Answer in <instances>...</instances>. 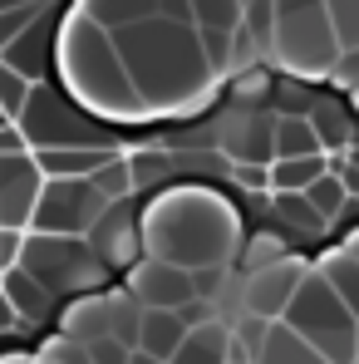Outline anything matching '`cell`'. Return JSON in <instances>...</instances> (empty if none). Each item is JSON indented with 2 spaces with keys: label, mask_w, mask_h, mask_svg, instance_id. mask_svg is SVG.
<instances>
[{
  "label": "cell",
  "mask_w": 359,
  "mask_h": 364,
  "mask_svg": "<svg viewBox=\"0 0 359 364\" xmlns=\"http://www.w3.org/2000/svg\"><path fill=\"white\" fill-rule=\"evenodd\" d=\"M60 64H64V79L74 89V99L94 114H109V119H143L148 104L123 64L119 45L109 35V25H99L94 15H79L69 30H64V45H60Z\"/></svg>",
  "instance_id": "cell-3"
},
{
  "label": "cell",
  "mask_w": 359,
  "mask_h": 364,
  "mask_svg": "<svg viewBox=\"0 0 359 364\" xmlns=\"http://www.w3.org/2000/svg\"><path fill=\"white\" fill-rule=\"evenodd\" d=\"M178 364H227V360H241V345H237V330L232 325H222L217 315H202V320H192L187 325V335H182Z\"/></svg>",
  "instance_id": "cell-13"
},
{
  "label": "cell",
  "mask_w": 359,
  "mask_h": 364,
  "mask_svg": "<svg viewBox=\"0 0 359 364\" xmlns=\"http://www.w3.org/2000/svg\"><path fill=\"white\" fill-rule=\"evenodd\" d=\"M320 271L330 276V286L345 296V305L359 315V256L350 251V246L340 242V246H330L325 251V261H320Z\"/></svg>",
  "instance_id": "cell-19"
},
{
  "label": "cell",
  "mask_w": 359,
  "mask_h": 364,
  "mask_svg": "<svg viewBox=\"0 0 359 364\" xmlns=\"http://www.w3.org/2000/svg\"><path fill=\"white\" fill-rule=\"evenodd\" d=\"M300 276H305V266H300L296 256H276V261H266V266H251V271H246V291H241V310L266 315V320L286 315Z\"/></svg>",
  "instance_id": "cell-12"
},
{
  "label": "cell",
  "mask_w": 359,
  "mask_h": 364,
  "mask_svg": "<svg viewBox=\"0 0 359 364\" xmlns=\"http://www.w3.org/2000/svg\"><path fill=\"white\" fill-rule=\"evenodd\" d=\"M89 178L99 182V192H104L109 202H114V197H133V192H138V182H133V163H128L123 153H114L109 163H99Z\"/></svg>",
  "instance_id": "cell-22"
},
{
  "label": "cell",
  "mask_w": 359,
  "mask_h": 364,
  "mask_svg": "<svg viewBox=\"0 0 359 364\" xmlns=\"http://www.w3.org/2000/svg\"><path fill=\"white\" fill-rule=\"evenodd\" d=\"M286 320L320 350L325 364L330 360L335 364L359 360V315L345 305V296L330 286V276H325L320 266L300 276L296 296H291V305H286Z\"/></svg>",
  "instance_id": "cell-5"
},
{
  "label": "cell",
  "mask_w": 359,
  "mask_h": 364,
  "mask_svg": "<svg viewBox=\"0 0 359 364\" xmlns=\"http://www.w3.org/2000/svg\"><path fill=\"white\" fill-rule=\"evenodd\" d=\"M109 35L119 45L148 114H182V109H197L212 94L217 69L207 60L202 35H197L192 20L148 15V20H128Z\"/></svg>",
  "instance_id": "cell-1"
},
{
  "label": "cell",
  "mask_w": 359,
  "mask_h": 364,
  "mask_svg": "<svg viewBox=\"0 0 359 364\" xmlns=\"http://www.w3.org/2000/svg\"><path fill=\"white\" fill-rule=\"evenodd\" d=\"M0 119H5V114H0Z\"/></svg>",
  "instance_id": "cell-32"
},
{
  "label": "cell",
  "mask_w": 359,
  "mask_h": 364,
  "mask_svg": "<svg viewBox=\"0 0 359 364\" xmlns=\"http://www.w3.org/2000/svg\"><path fill=\"white\" fill-rule=\"evenodd\" d=\"M45 187V168L35 153H0V227H30L35 202Z\"/></svg>",
  "instance_id": "cell-11"
},
{
  "label": "cell",
  "mask_w": 359,
  "mask_h": 364,
  "mask_svg": "<svg viewBox=\"0 0 359 364\" xmlns=\"http://www.w3.org/2000/svg\"><path fill=\"white\" fill-rule=\"evenodd\" d=\"M256 360H266V364H325V360H320V350L300 335L286 315H276V320L266 325V340H261Z\"/></svg>",
  "instance_id": "cell-17"
},
{
  "label": "cell",
  "mask_w": 359,
  "mask_h": 364,
  "mask_svg": "<svg viewBox=\"0 0 359 364\" xmlns=\"http://www.w3.org/2000/svg\"><path fill=\"white\" fill-rule=\"evenodd\" d=\"M15 325H25V320H20L15 301H10V296H5V286H0V330H15Z\"/></svg>",
  "instance_id": "cell-29"
},
{
  "label": "cell",
  "mask_w": 359,
  "mask_h": 364,
  "mask_svg": "<svg viewBox=\"0 0 359 364\" xmlns=\"http://www.w3.org/2000/svg\"><path fill=\"white\" fill-rule=\"evenodd\" d=\"M20 128L30 138V148H55V143H99V128L89 114H79L69 99H60L55 89L35 84L25 109H20Z\"/></svg>",
  "instance_id": "cell-8"
},
{
  "label": "cell",
  "mask_w": 359,
  "mask_h": 364,
  "mask_svg": "<svg viewBox=\"0 0 359 364\" xmlns=\"http://www.w3.org/2000/svg\"><path fill=\"white\" fill-rule=\"evenodd\" d=\"M20 266L35 271L55 296H84V291H99V286L114 276V271L94 256L89 237H79V232H35V227H25Z\"/></svg>",
  "instance_id": "cell-6"
},
{
  "label": "cell",
  "mask_w": 359,
  "mask_h": 364,
  "mask_svg": "<svg viewBox=\"0 0 359 364\" xmlns=\"http://www.w3.org/2000/svg\"><path fill=\"white\" fill-rule=\"evenodd\" d=\"M330 15H335V30H340L345 55L359 50V0H330Z\"/></svg>",
  "instance_id": "cell-25"
},
{
  "label": "cell",
  "mask_w": 359,
  "mask_h": 364,
  "mask_svg": "<svg viewBox=\"0 0 359 364\" xmlns=\"http://www.w3.org/2000/svg\"><path fill=\"white\" fill-rule=\"evenodd\" d=\"M266 45H271L276 64L300 74V79H330L345 60L330 0H271Z\"/></svg>",
  "instance_id": "cell-4"
},
{
  "label": "cell",
  "mask_w": 359,
  "mask_h": 364,
  "mask_svg": "<svg viewBox=\"0 0 359 364\" xmlns=\"http://www.w3.org/2000/svg\"><path fill=\"white\" fill-rule=\"evenodd\" d=\"M30 89H35V79H25L15 64L0 55V114H5V119H20V109H25Z\"/></svg>",
  "instance_id": "cell-23"
},
{
  "label": "cell",
  "mask_w": 359,
  "mask_h": 364,
  "mask_svg": "<svg viewBox=\"0 0 359 364\" xmlns=\"http://www.w3.org/2000/svg\"><path fill=\"white\" fill-rule=\"evenodd\" d=\"M128 291L138 305H187L192 296H202V281L192 266H178V261L148 251L128 266Z\"/></svg>",
  "instance_id": "cell-10"
},
{
  "label": "cell",
  "mask_w": 359,
  "mask_h": 364,
  "mask_svg": "<svg viewBox=\"0 0 359 364\" xmlns=\"http://www.w3.org/2000/svg\"><path fill=\"white\" fill-rule=\"evenodd\" d=\"M104 207H109V197L99 192L94 178H45L30 227L35 232H79L84 237Z\"/></svg>",
  "instance_id": "cell-7"
},
{
  "label": "cell",
  "mask_w": 359,
  "mask_h": 364,
  "mask_svg": "<svg viewBox=\"0 0 359 364\" xmlns=\"http://www.w3.org/2000/svg\"><path fill=\"white\" fill-rule=\"evenodd\" d=\"M30 153L45 168V178H89L119 148H109V143H55V148H30Z\"/></svg>",
  "instance_id": "cell-15"
},
{
  "label": "cell",
  "mask_w": 359,
  "mask_h": 364,
  "mask_svg": "<svg viewBox=\"0 0 359 364\" xmlns=\"http://www.w3.org/2000/svg\"><path fill=\"white\" fill-rule=\"evenodd\" d=\"M20 251H25V227H0V271L20 266Z\"/></svg>",
  "instance_id": "cell-27"
},
{
  "label": "cell",
  "mask_w": 359,
  "mask_h": 364,
  "mask_svg": "<svg viewBox=\"0 0 359 364\" xmlns=\"http://www.w3.org/2000/svg\"><path fill=\"white\" fill-rule=\"evenodd\" d=\"M350 55H359V50H350ZM345 79H350V99L359 104V74H345Z\"/></svg>",
  "instance_id": "cell-30"
},
{
  "label": "cell",
  "mask_w": 359,
  "mask_h": 364,
  "mask_svg": "<svg viewBox=\"0 0 359 364\" xmlns=\"http://www.w3.org/2000/svg\"><path fill=\"white\" fill-rule=\"evenodd\" d=\"M30 148V138H25V128L15 119H0V153H25Z\"/></svg>",
  "instance_id": "cell-28"
},
{
  "label": "cell",
  "mask_w": 359,
  "mask_h": 364,
  "mask_svg": "<svg viewBox=\"0 0 359 364\" xmlns=\"http://www.w3.org/2000/svg\"><path fill=\"white\" fill-rule=\"evenodd\" d=\"M237 237L241 217L222 187H168L148 212L143 246L178 266L207 271V266H227L237 256Z\"/></svg>",
  "instance_id": "cell-2"
},
{
  "label": "cell",
  "mask_w": 359,
  "mask_h": 364,
  "mask_svg": "<svg viewBox=\"0 0 359 364\" xmlns=\"http://www.w3.org/2000/svg\"><path fill=\"white\" fill-rule=\"evenodd\" d=\"M45 15V0H25V5H10V10H0V50L30 25V20H40Z\"/></svg>",
  "instance_id": "cell-24"
},
{
  "label": "cell",
  "mask_w": 359,
  "mask_h": 364,
  "mask_svg": "<svg viewBox=\"0 0 359 364\" xmlns=\"http://www.w3.org/2000/svg\"><path fill=\"white\" fill-rule=\"evenodd\" d=\"M187 335V315L182 305H143L138 315V360H173Z\"/></svg>",
  "instance_id": "cell-14"
},
{
  "label": "cell",
  "mask_w": 359,
  "mask_h": 364,
  "mask_svg": "<svg viewBox=\"0 0 359 364\" xmlns=\"http://www.w3.org/2000/svg\"><path fill=\"white\" fill-rule=\"evenodd\" d=\"M158 5H163V0H89L84 15H94L99 25L119 30V25H128V20H148V15H158Z\"/></svg>",
  "instance_id": "cell-20"
},
{
  "label": "cell",
  "mask_w": 359,
  "mask_h": 364,
  "mask_svg": "<svg viewBox=\"0 0 359 364\" xmlns=\"http://www.w3.org/2000/svg\"><path fill=\"white\" fill-rule=\"evenodd\" d=\"M10 5H25V0H0V10H10Z\"/></svg>",
  "instance_id": "cell-31"
},
{
  "label": "cell",
  "mask_w": 359,
  "mask_h": 364,
  "mask_svg": "<svg viewBox=\"0 0 359 364\" xmlns=\"http://www.w3.org/2000/svg\"><path fill=\"white\" fill-rule=\"evenodd\" d=\"M89 246H94V256L109 266V271H128L148 246H143V227H138V212H133V197H114L99 217H94V227L84 232Z\"/></svg>",
  "instance_id": "cell-9"
},
{
  "label": "cell",
  "mask_w": 359,
  "mask_h": 364,
  "mask_svg": "<svg viewBox=\"0 0 359 364\" xmlns=\"http://www.w3.org/2000/svg\"><path fill=\"white\" fill-rule=\"evenodd\" d=\"M0 55L15 64L25 79H40V69H45V55H50V45H45V25H40V20H30V25H25V30H20V35H15V40H10Z\"/></svg>",
  "instance_id": "cell-18"
},
{
  "label": "cell",
  "mask_w": 359,
  "mask_h": 364,
  "mask_svg": "<svg viewBox=\"0 0 359 364\" xmlns=\"http://www.w3.org/2000/svg\"><path fill=\"white\" fill-rule=\"evenodd\" d=\"M35 360H45V364H89L84 360V345H79V340H74V335H55V340H50V345H45V350H35Z\"/></svg>",
  "instance_id": "cell-26"
},
{
  "label": "cell",
  "mask_w": 359,
  "mask_h": 364,
  "mask_svg": "<svg viewBox=\"0 0 359 364\" xmlns=\"http://www.w3.org/2000/svg\"><path fill=\"white\" fill-rule=\"evenodd\" d=\"M192 20L217 30H246V0H192Z\"/></svg>",
  "instance_id": "cell-21"
},
{
  "label": "cell",
  "mask_w": 359,
  "mask_h": 364,
  "mask_svg": "<svg viewBox=\"0 0 359 364\" xmlns=\"http://www.w3.org/2000/svg\"><path fill=\"white\" fill-rule=\"evenodd\" d=\"M0 286H5V296L15 301L20 310V320H30V325H45L50 315H55V291L35 276V271H25V266H10V271H0Z\"/></svg>",
  "instance_id": "cell-16"
}]
</instances>
